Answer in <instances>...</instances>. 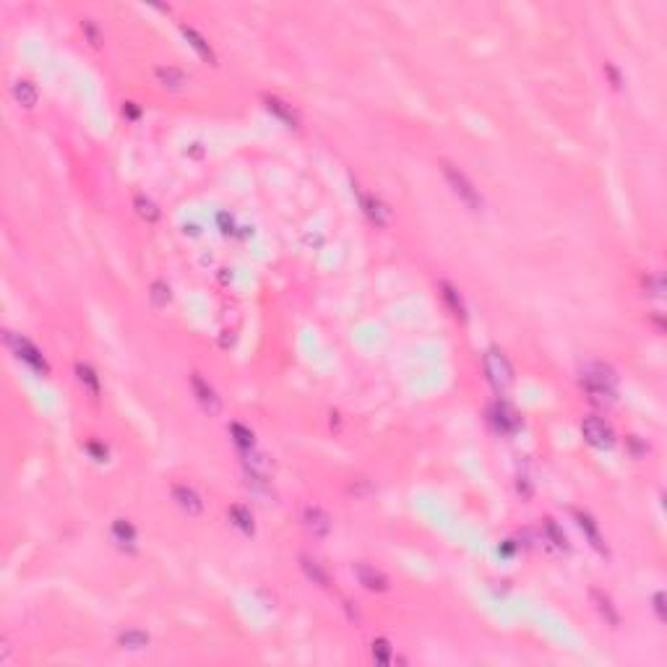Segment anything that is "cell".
<instances>
[{"label":"cell","instance_id":"obj_1","mask_svg":"<svg viewBox=\"0 0 667 667\" xmlns=\"http://www.w3.org/2000/svg\"><path fill=\"white\" fill-rule=\"evenodd\" d=\"M441 172H444L446 183H448L451 190H454V196H457L469 211H480L482 206H485L480 190L475 188V183L469 180L467 172H464L461 167H457V164L448 162V159H441Z\"/></svg>","mask_w":667,"mask_h":667},{"label":"cell","instance_id":"obj_2","mask_svg":"<svg viewBox=\"0 0 667 667\" xmlns=\"http://www.w3.org/2000/svg\"><path fill=\"white\" fill-rule=\"evenodd\" d=\"M482 368H485V375H488V381H490V386L495 388V391L511 388V384H514V368H511L508 357H506L501 350L485 352Z\"/></svg>","mask_w":667,"mask_h":667},{"label":"cell","instance_id":"obj_3","mask_svg":"<svg viewBox=\"0 0 667 667\" xmlns=\"http://www.w3.org/2000/svg\"><path fill=\"white\" fill-rule=\"evenodd\" d=\"M6 344H8V347L16 352V357H19L21 363L29 365L34 373L50 375V365H47L45 355L37 350L34 344L26 339V337H21V334H13V331H6Z\"/></svg>","mask_w":667,"mask_h":667},{"label":"cell","instance_id":"obj_4","mask_svg":"<svg viewBox=\"0 0 667 667\" xmlns=\"http://www.w3.org/2000/svg\"><path fill=\"white\" fill-rule=\"evenodd\" d=\"M581 386L615 391V386H618V375H615V370L605 363H586L584 368H581Z\"/></svg>","mask_w":667,"mask_h":667},{"label":"cell","instance_id":"obj_5","mask_svg":"<svg viewBox=\"0 0 667 667\" xmlns=\"http://www.w3.org/2000/svg\"><path fill=\"white\" fill-rule=\"evenodd\" d=\"M355 193H357V199H360V206H363L365 217H368L375 227H388V224H391L394 211H391V206H388L386 201H381L378 196H370V193H363L357 186H355Z\"/></svg>","mask_w":667,"mask_h":667},{"label":"cell","instance_id":"obj_6","mask_svg":"<svg viewBox=\"0 0 667 667\" xmlns=\"http://www.w3.org/2000/svg\"><path fill=\"white\" fill-rule=\"evenodd\" d=\"M581 435L586 438V444L595 446V448H613V444H615L613 428L599 417H586L581 422Z\"/></svg>","mask_w":667,"mask_h":667},{"label":"cell","instance_id":"obj_7","mask_svg":"<svg viewBox=\"0 0 667 667\" xmlns=\"http://www.w3.org/2000/svg\"><path fill=\"white\" fill-rule=\"evenodd\" d=\"M190 388H193V397L201 404V410L209 412V415H217L222 410V399L217 397V391L211 386L209 381H203L201 373H190Z\"/></svg>","mask_w":667,"mask_h":667},{"label":"cell","instance_id":"obj_8","mask_svg":"<svg viewBox=\"0 0 667 667\" xmlns=\"http://www.w3.org/2000/svg\"><path fill=\"white\" fill-rule=\"evenodd\" d=\"M303 527L310 537L316 539L326 537L328 532H331V516L323 508H318V506H308L303 511Z\"/></svg>","mask_w":667,"mask_h":667},{"label":"cell","instance_id":"obj_9","mask_svg":"<svg viewBox=\"0 0 667 667\" xmlns=\"http://www.w3.org/2000/svg\"><path fill=\"white\" fill-rule=\"evenodd\" d=\"M240 461H243L246 475H256V477H266V480L274 475V461L263 451H256V448L240 451Z\"/></svg>","mask_w":667,"mask_h":667},{"label":"cell","instance_id":"obj_10","mask_svg":"<svg viewBox=\"0 0 667 667\" xmlns=\"http://www.w3.org/2000/svg\"><path fill=\"white\" fill-rule=\"evenodd\" d=\"M172 501L177 504V508L188 516H199L203 511V501L193 488L188 485H172Z\"/></svg>","mask_w":667,"mask_h":667},{"label":"cell","instance_id":"obj_11","mask_svg":"<svg viewBox=\"0 0 667 667\" xmlns=\"http://www.w3.org/2000/svg\"><path fill=\"white\" fill-rule=\"evenodd\" d=\"M574 519H576V524H579V529L584 532V537L589 539V545H592L599 555H608V545H605V537H602V532H599L597 521H595L589 514H584V511H574Z\"/></svg>","mask_w":667,"mask_h":667},{"label":"cell","instance_id":"obj_12","mask_svg":"<svg viewBox=\"0 0 667 667\" xmlns=\"http://www.w3.org/2000/svg\"><path fill=\"white\" fill-rule=\"evenodd\" d=\"M589 597H592V602H595V610L599 613V618L608 623L610 628H621V613H618V608L613 605V599L605 595V592H599V589H589Z\"/></svg>","mask_w":667,"mask_h":667},{"label":"cell","instance_id":"obj_13","mask_svg":"<svg viewBox=\"0 0 667 667\" xmlns=\"http://www.w3.org/2000/svg\"><path fill=\"white\" fill-rule=\"evenodd\" d=\"M355 576H357V581L368 589V592H386L388 589V579L378 568H373V566H368V563H357L355 566Z\"/></svg>","mask_w":667,"mask_h":667},{"label":"cell","instance_id":"obj_14","mask_svg":"<svg viewBox=\"0 0 667 667\" xmlns=\"http://www.w3.org/2000/svg\"><path fill=\"white\" fill-rule=\"evenodd\" d=\"M180 32H183V37H186V39H188V45H190V47H193V50H196V52H199V58H201V60H206L209 66H217V52L211 50L209 42H206V39H203V37H201L199 32L193 29V26H188V23H183V26H180Z\"/></svg>","mask_w":667,"mask_h":667},{"label":"cell","instance_id":"obj_15","mask_svg":"<svg viewBox=\"0 0 667 667\" xmlns=\"http://www.w3.org/2000/svg\"><path fill=\"white\" fill-rule=\"evenodd\" d=\"M300 568H303V574L308 576V581H313L316 586H321V589H328V586H331V576H328V571L316 561V558L300 555Z\"/></svg>","mask_w":667,"mask_h":667},{"label":"cell","instance_id":"obj_16","mask_svg":"<svg viewBox=\"0 0 667 667\" xmlns=\"http://www.w3.org/2000/svg\"><path fill=\"white\" fill-rule=\"evenodd\" d=\"M438 290H441V297H444L446 308L454 313L457 318H467V308H464V300H461V295H459V290L451 284V281H441L438 284Z\"/></svg>","mask_w":667,"mask_h":667},{"label":"cell","instance_id":"obj_17","mask_svg":"<svg viewBox=\"0 0 667 667\" xmlns=\"http://www.w3.org/2000/svg\"><path fill=\"white\" fill-rule=\"evenodd\" d=\"M112 539L117 542V548H123V550H136V529L126 519H115L112 521Z\"/></svg>","mask_w":667,"mask_h":667},{"label":"cell","instance_id":"obj_18","mask_svg":"<svg viewBox=\"0 0 667 667\" xmlns=\"http://www.w3.org/2000/svg\"><path fill=\"white\" fill-rule=\"evenodd\" d=\"M13 99L19 102V105L23 107V110H32V107L37 105V99H39V92H37V86L29 79H19V81L13 83Z\"/></svg>","mask_w":667,"mask_h":667},{"label":"cell","instance_id":"obj_19","mask_svg":"<svg viewBox=\"0 0 667 667\" xmlns=\"http://www.w3.org/2000/svg\"><path fill=\"white\" fill-rule=\"evenodd\" d=\"M149 641H152V636L139 631V628H128V631H123L117 636V646L120 649H128V652H141V649L149 646Z\"/></svg>","mask_w":667,"mask_h":667},{"label":"cell","instance_id":"obj_20","mask_svg":"<svg viewBox=\"0 0 667 667\" xmlns=\"http://www.w3.org/2000/svg\"><path fill=\"white\" fill-rule=\"evenodd\" d=\"M263 102H266V110L279 117L284 126H290V128H297V126H300V120H297V115H295V110L287 105V102H281V99H277V97H263Z\"/></svg>","mask_w":667,"mask_h":667},{"label":"cell","instance_id":"obj_21","mask_svg":"<svg viewBox=\"0 0 667 667\" xmlns=\"http://www.w3.org/2000/svg\"><path fill=\"white\" fill-rule=\"evenodd\" d=\"M154 76H157V81L162 83L164 89H183L188 83L186 73L180 68H172V66H159V68H154Z\"/></svg>","mask_w":667,"mask_h":667},{"label":"cell","instance_id":"obj_22","mask_svg":"<svg viewBox=\"0 0 667 667\" xmlns=\"http://www.w3.org/2000/svg\"><path fill=\"white\" fill-rule=\"evenodd\" d=\"M492 422H495V428H498L501 433H514L516 428H519V420H516L514 410L506 407L504 401H498V404L492 407Z\"/></svg>","mask_w":667,"mask_h":667},{"label":"cell","instance_id":"obj_23","mask_svg":"<svg viewBox=\"0 0 667 667\" xmlns=\"http://www.w3.org/2000/svg\"><path fill=\"white\" fill-rule=\"evenodd\" d=\"M227 516H230V521H232V527H237L243 535H253L256 532V524H253V516H250V511H248L246 506H230V511H227Z\"/></svg>","mask_w":667,"mask_h":667},{"label":"cell","instance_id":"obj_24","mask_svg":"<svg viewBox=\"0 0 667 667\" xmlns=\"http://www.w3.org/2000/svg\"><path fill=\"white\" fill-rule=\"evenodd\" d=\"M76 378H79V384H81L92 397H99V375L94 373L92 365H86V363L76 365Z\"/></svg>","mask_w":667,"mask_h":667},{"label":"cell","instance_id":"obj_25","mask_svg":"<svg viewBox=\"0 0 667 667\" xmlns=\"http://www.w3.org/2000/svg\"><path fill=\"white\" fill-rule=\"evenodd\" d=\"M542 535H545V539L550 542L552 548H558V550H568V537H566V532H563L552 519H545L542 521Z\"/></svg>","mask_w":667,"mask_h":667},{"label":"cell","instance_id":"obj_26","mask_svg":"<svg viewBox=\"0 0 667 667\" xmlns=\"http://www.w3.org/2000/svg\"><path fill=\"white\" fill-rule=\"evenodd\" d=\"M230 435H232L235 446H237L240 451L256 448V435H253V430H248L246 425H240V422H232V425H230Z\"/></svg>","mask_w":667,"mask_h":667},{"label":"cell","instance_id":"obj_27","mask_svg":"<svg viewBox=\"0 0 667 667\" xmlns=\"http://www.w3.org/2000/svg\"><path fill=\"white\" fill-rule=\"evenodd\" d=\"M133 209H136V214H139L143 222L154 224L157 219H159V209H157V203H154L152 199H146V196H136V199H133Z\"/></svg>","mask_w":667,"mask_h":667},{"label":"cell","instance_id":"obj_28","mask_svg":"<svg viewBox=\"0 0 667 667\" xmlns=\"http://www.w3.org/2000/svg\"><path fill=\"white\" fill-rule=\"evenodd\" d=\"M149 297H152V303L157 305V308H167V305L172 303V290H170V284L162 279L152 281V287H149Z\"/></svg>","mask_w":667,"mask_h":667},{"label":"cell","instance_id":"obj_29","mask_svg":"<svg viewBox=\"0 0 667 667\" xmlns=\"http://www.w3.org/2000/svg\"><path fill=\"white\" fill-rule=\"evenodd\" d=\"M370 657H373V662H378V665H391L394 662V646L388 644L386 639H375L373 644H370Z\"/></svg>","mask_w":667,"mask_h":667},{"label":"cell","instance_id":"obj_30","mask_svg":"<svg viewBox=\"0 0 667 667\" xmlns=\"http://www.w3.org/2000/svg\"><path fill=\"white\" fill-rule=\"evenodd\" d=\"M81 32L86 34V39H89V45L92 47H102V32H99V26H97L92 19L81 21Z\"/></svg>","mask_w":667,"mask_h":667},{"label":"cell","instance_id":"obj_31","mask_svg":"<svg viewBox=\"0 0 667 667\" xmlns=\"http://www.w3.org/2000/svg\"><path fill=\"white\" fill-rule=\"evenodd\" d=\"M644 287L649 290L652 297H662V292H665V287H662V279H659V277H644Z\"/></svg>","mask_w":667,"mask_h":667},{"label":"cell","instance_id":"obj_32","mask_svg":"<svg viewBox=\"0 0 667 667\" xmlns=\"http://www.w3.org/2000/svg\"><path fill=\"white\" fill-rule=\"evenodd\" d=\"M652 608H655L657 621L665 623V595H662V592H657L655 597H652Z\"/></svg>","mask_w":667,"mask_h":667},{"label":"cell","instance_id":"obj_33","mask_svg":"<svg viewBox=\"0 0 667 667\" xmlns=\"http://www.w3.org/2000/svg\"><path fill=\"white\" fill-rule=\"evenodd\" d=\"M86 451H89V454H92L97 461H105V459H107V448H105V446H99L97 441H89V444H86Z\"/></svg>","mask_w":667,"mask_h":667},{"label":"cell","instance_id":"obj_34","mask_svg":"<svg viewBox=\"0 0 667 667\" xmlns=\"http://www.w3.org/2000/svg\"><path fill=\"white\" fill-rule=\"evenodd\" d=\"M123 117H128V120H139L141 117V110L136 102H123Z\"/></svg>","mask_w":667,"mask_h":667},{"label":"cell","instance_id":"obj_35","mask_svg":"<svg viewBox=\"0 0 667 667\" xmlns=\"http://www.w3.org/2000/svg\"><path fill=\"white\" fill-rule=\"evenodd\" d=\"M350 492L352 495H368L370 492V485H368V480H355L350 485Z\"/></svg>","mask_w":667,"mask_h":667},{"label":"cell","instance_id":"obj_36","mask_svg":"<svg viewBox=\"0 0 667 667\" xmlns=\"http://www.w3.org/2000/svg\"><path fill=\"white\" fill-rule=\"evenodd\" d=\"M217 219H219V227H222L224 235H235V219H232V217H227V214H219Z\"/></svg>","mask_w":667,"mask_h":667},{"label":"cell","instance_id":"obj_37","mask_svg":"<svg viewBox=\"0 0 667 667\" xmlns=\"http://www.w3.org/2000/svg\"><path fill=\"white\" fill-rule=\"evenodd\" d=\"M605 73H608V76H610V81H613V86H615V89H621V73H618V70H615V66H613V63H605Z\"/></svg>","mask_w":667,"mask_h":667},{"label":"cell","instance_id":"obj_38","mask_svg":"<svg viewBox=\"0 0 667 667\" xmlns=\"http://www.w3.org/2000/svg\"><path fill=\"white\" fill-rule=\"evenodd\" d=\"M626 441H628V446H631L633 457H641V454H644V446L639 444V438H636V435H628Z\"/></svg>","mask_w":667,"mask_h":667},{"label":"cell","instance_id":"obj_39","mask_svg":"<svg viewBox=\"0 0 667 667\" xmlns=\"http://www.w3.org/2000/svg\"><path fill=\"white\" fill-rule=\"evenodd\" d=\"M186 154H190V157L201 159V157H203V146H201V143H190V149H188Z\"/></svg>","mask_w":667,"mask_h":667},{"label":"cell","instance_id":"obj_40","mask_svg":"<svg viewBox=\"0 0 667 667\" xmlns=\"http://www.w3.org/2000/svg\"><path fill=\"white\" fill-rule=\"evenodd\" d=\"M514 548H516V545H514V539H506V545H504V555H511V552H514Z\"/></svg>","mask_w":667,"mask_h":667}]
</instances>
